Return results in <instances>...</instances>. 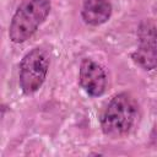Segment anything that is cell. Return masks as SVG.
<instances>
[{
	"label": "cell",
	"instance_id": "cell-3",
	"mask_svg": "<svg viewBox=\"0 0 157 157\" xmlns=\"http://www.w3.org/2000/svg\"><path fill=\"white\" fill-rule=\"evenodd\" d=\"M49 66V52L42 47H34L23 55L18 65V86L23 94L31 96L43 86Z\"/></svg>",
	"mask_w": 157,
	"mask_h": 157
},
{
	"label": "cell",
	"instance_id": "cell-2",
	"mask_svg": "<svg viewBox=\"0 0 157 157\" xmlns=\"http://www.w3.org/2000/svg\"><path fill=\"white\" fill-rule=\"evenodd\" d=\"M52 10V0H23L11 17L9 38L21 44L28 40L44 23Z\"/></svg>",
	"mask_w": 157,
	"mask_h": 157
},
{
	"label": "cell",
	"instance_id": "cell-1",
	"mask_svg": "<svg viewBox=\"0 0 157 157\" xmlns=\"http://www.w3.org/2000/svg\"><path fill=\"white\" fill-rule=\"evenodd\" d=\"M139 119L140 107L135 97L128 92H120L114 94L105 105L101 117V129L110 139H121L136 129Z\"/></svg>",
	"mask_w": 157,
	"mask_h": 157
},
{
	"label": "cell",
	"instance_id": "cell-4",
	"mask_svg": "<svg viewBox=\"0 0 157 157\" xmlns=\"http://www.w3.org/2000/svg\"><path fill=\"white\" fill-rule=\"evenodd\" d=\"M137 48L131 53L132 61L145 71L157 67V25L145 18L137 27Z\"/></svg>",
	"mask_w": 157,
	"mask_h": 157
},
{
	"label": "cell",
	"instance_id": "cell-6",
	"mask_svg": "<svg viewBox=\"0 0 157 157\" xmlns=\"http://www.w3.org/2000/svg\"><path fill=\"white\" fill-rule=\"evenodd\" d=\"M113 12L110 0H83L81 9L82 21L92 27L105 23Z\"/></svg>",
	"mask_w": 157,
	"mask_h": 157
},
{
	"label": "cell",
	"instance_id": "cell-5",
	"mask_svg": "<svg viewBox=\"0 0 157 157\" xmlns=\"http://www.w3.org/2000/svg\"><path fill=\"white\" fill-rule=\"evenodd\" d=\"M78 83L88 96L101 97L105 93L108 77L102 65L90 58H85L80 63Z\"/></svg>",
	"mask_w": 157,
	"mask_h": 157
}]
</instances>
